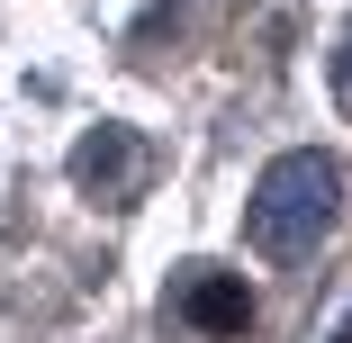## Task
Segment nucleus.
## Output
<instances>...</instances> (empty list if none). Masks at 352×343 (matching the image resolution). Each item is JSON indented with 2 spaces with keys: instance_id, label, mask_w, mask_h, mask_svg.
Wrapping results in <instances>:
<instances>
[{
  "instance_id": "nucleus-2",
  "label": "nucleus",
  "mask_w": 352,
  "mask_h": 343,
  "mask_svg": "<svg viewBox=\"0 0 352 343\" xmlns=\"http://www.w3.org/2000/svg\"><path fill=\"white\" fill-rule=\"evenodd\" d=\"M73 181L91 199H135V190H145V145H135L126 126H100V135L73 145Z\"/></svg>"
},
{
  "instance_id": "nucleus-3",
  "label": "nucleus",
  "mask_w": 352,
  "mask_h": 343,
  "mask_svg": "<svg viewBox=\"0 0 352 343\" xmlns=\"http://www.w3.org/2000/svg\"><path fill=\"white\" fill-rule=\"evenodd\" d=\"M172 307H181V325H199V334H244V325H253V289L235 280V271H181Z\"/></svg>"
},
{
  "instance_id": "nucleus-4",
  "label": "nucleus",
  "mask_w": 352,
  "mask_h": 343,
  "mask_svg": "<svg viewBox=\"0 0 352 343\" xmlns=\"http://www.w3.org/2000/svg\"><path fill=\"white\" fill-rule=\"evenodd\" d=\"M325 73H334V100H343V109H352V27H343V36H334V63H325Z\"/></svg>"
},
{
  "instance_id": "nucleus-1",
  "label": "nucleus",
  "mask_w": 352,
  "mask_h": 343,
  "mask_svg": "<svg viewBox=\"0 0 352 343\" xmlns=\"http://www.w3.org/2000/svg\"><path fill=\"white\" fill-rule=\"evenodd\" d=\"M334 199H343L334 154H316V145L280 154V163L253 181V199H244V244H253L262 262H307V253L325 244V226H334Z\"/></svg>"
}]
</instances>
